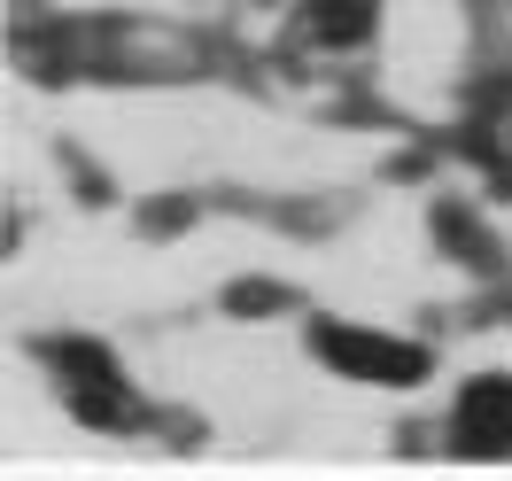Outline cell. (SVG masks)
<instances>
[{"mask_svg": "<svg viewBox=\"0 0 512 481\" xmlns=\"http://www.w3.org/2000/svg\"><path fill=\"white\" fill-rule=\"evenodd\" d=\"M319 350L326 365H342L357 381H419L427 357L412 342H388V334H357V326H319Z\"/></svg>", "mask_w": 512, "mask_h": 481, "instance_id": "1", "label": "cell"}, {"mask_svg": "<svg viewBox=\"0 0 512 481\" xmlns=\"http://www.w3.org/2000/svg\"><path fill=\"white\" fill-rule=\"evenodd\" d=\"M450 443L466 450V458H497V450H512V381H474V388H466Z\"/></svg>", "mask_w": 512, "mask_h": 481, "instance_id": "2", "label": "cell"}, {"mask_svg": "<svg viewBox=\"0 0 512 481\" xmlns=\"http://www.w3.org/2000/svg\"><path fill=\"white\" fill-rule=\"evenodd\" d=\"M365 24H373V0H311V32L319 39H365Z\"/></svg>", "mask_w": 512, "mask_h": 481, "instance_id": "3", "label": "cell"}]
</instances>
